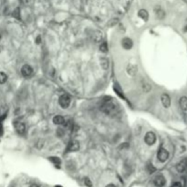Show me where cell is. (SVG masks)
<instances>
[{
	"mask_svg": "<svg viewBox=\"0 0 187 187\" xmlns=\"http://www.w3.org/2000/svg\"><path fill=\"white\" fill-rule=\"evenodd\" d=\"M13 16H14L15 18H17L18 19H20V15H19V9L18 8H17V9L15 10Z\"/></svg>",
	"mask_w": 187,
	"mask_h": 187,
	"instance_id": "obj_24",
	"label": "cell"
},
{
	"mask_svg": "<svg viewBox=\"0 0 187 187\" xmlns=\"http://www.w3.org/2000/svg\"><path fill=\"white\" fill-rule=\"evenodd\" d=\"M126 71H127L128 75L133 77V76H135L137 74L138 68H137L136 65H134V64H128V66L126 68Z\"/></svg>",
	"mask_w": 187,
	"mask_h": 187,
	"instance_id": "obj_11",
	"label": "cell"
},
{
	"mask_svg": "<svg viewBox=\"0 0 187 187\" xmlns=\"http://www.w3.org/2000/svg\"><path fill=\"white\" fill-rule=\"evenodd\" d=\"M122 46L124 49L130 50L133 46V41L132 38H123L122 40Z\"/></svg>",
	"mask_w": 187,
	"mask_h": 187,
	"instance_id": "obj_6",
	"label": "cell"
},
{
	"mask_svg": "<svg viewBox=\"0 0 187 187\" xmlns=\"http://www.w3.org/2000/svg\"><path fill=\"white\" fill-rule=\"evenodd\" d=\"M49 161L50 162H52L54 164H60V163H61V161H60V159L59 158V157H50V158H49Z\"/></svg>",
	"mask_w": 187,
	"mask_h": 187,
	"instance_id": "obj_22",
	"label": "cell"
},
{
	"mask_svg": "<svg viewBox=\"0 0 187 187\" xmlns=\"http://www.w3.org/2000/svg\"><path fill=\"white\" fill-rule=\"evenodd\" d=\"M147 171H148V173H154L155 172V168L153 167V164H148L147 165Z\"/></svg>",
	"mask_w": 187,
	"mask_h": 187,
	"instance_id": "obj_23",
	"label": "cell"
},
{
	"mask_svg": "<svg viewBox=\"0 0 187 187\" xmlns=\"http://www.w3.org/2000/svg\"><path fill=\"white\" fill-rule=\"evenodd\" d=\"M179 105L181 107V109L183 111H187V97L186 96H183L180 98L179 100Z\"/></svg>",
	"mask_w": 187,
	"mask_h": 187,
	"instance_id": "obj_12",
	"label": "cell"
},
{
	"mask_svg": "<svg viewBox=\"0 0 187 187\" xmlns=\"http://www.w3.org/2000/svg\"><path fill=\"white\" fill-rule=\"evenodd\" d=\"M58 134L59 135V136H62V135H63V134H64V132H63V131H62V130H61V129H59V130H58Z\"/></svg>",
	"mask_w": 187,
	"mask_h": 187,
	"instance_id": "obj_27",
	"label": "cell"
},
{
	"mask_svg": "<svg viewBox=\"0 0 187 187\" xmlns=\"http://www.w3.org/2000/svg\"><path fill=\"white\" fill-rule=\"evenodd\" d=\"M100 50L101 51L102 53H107L108 50H109L108 44H107L106 42H102V43L100 45Z\"/></svg>",
	"mask_w": 187,
	"mask_h": 187,
	"instance_id": "obj_19",
	"label": "cell"
},
{
	"mask_svg": "<svg viewBox=\"0 0 187 187\" xmlns=\"http://www.w3.org/2000/svg\"><path fill=\"white\" fill-rule=\"evenodd\" d=\"M142 90L144 91V92H149L151 90H152V86H151L149 83H147V82H143L142 84Z\"/></svg>",
	"mask_w": 187,
	"mask_h": 187,
	"instance_id": "obj_20",
	"label": "cell"
},
{
	"mask_svg": "<svg viewBox=\"0 0 187 187\" xmlns=\"http://www.w3.org/2000/svg\"><path fill=\"white\" fill-rule=\"evenodd\" d=\"M102 34L100 32V31H95L94 32V35H93V38H94V40L96 42H99V41H101V38H102Z\"/></svg>",
	"mask_w": 187,
	"mask_h": 187,
	"instance_id": "obj_21",
	"label": "cell"
},
{
	"mask_svg": "<svg viewBox=\"0 0 187 187\" xmlns=\"http://www.w3.org/2000/svg\"><path fill=\"white\" fill-rule=\"evenodd\" d=\"M113 89H114V91H115V92L117 93V95H118V96H120L122 99H125V98H124L123 92H122V89L120 88V86L117 85V84H115V85H114V87H113Z\"/></svg>",
	"mask_w": 187,
	"mask_h": 187,
	"instance_id": "obj_16",
	"label": "cell"
},
{
	"mask_svg": "<svg viewBox=\"0 0 187 187\" xmlns=\"http://www.w3.org/2000/svg\"><path fill=\"white\" fill-rule=\"evenodd\" d=\"M157 158L160 161L161 163H164L166 161L168 160L169 158V152L166 149L161 147L158 150V153H157Z\"/></svg>",
	"mask_w": 187,
	"mask_h": 187,
	"instance_id": "obj_3",
	"label": "cell"
},
{
	"mask_svg": "<svg viewBox=\"0 0 187 187\" xmlns=\"http://www.w3.org/2000/svg\"><path fill=\"white\" fill-rule=\"evenodd\" d=\"M101 110L105 112L108 115H115L118 112L119 109L116 103H114L111 100V98H109L107 101H104L102 103V105L101 106Z\"/></svg>",
	"mask_w": 187,
	"mask_h": 187,
	"instance_id": "obj_1",
	"label": "cell"
},
{
	"mask_svg": "<svg viewBox=\"0 0 187 187\" xmlns=\"http://www.w3.org/2000/svg\"><path fill=\"white\" fill-rule=\"evenodd\" d=\"M153 184L156 187H163L166 184V180L163 175H157L153 180Z\"/></svg>",
	"mask_w": 187,
	"mask_h": 187,
	"instance_id": "obj_5",
	"label": "cell"
},
{
	"mask_svg": "<svg viewBox=\"0 0 187 187\" xmlns=\"http://www.w3.org/2000/svg\"><path fill=\"white\" fill-rule=\"evenodd\" d=\"M3 125H2V123H0V136L3 134Z\"/></svg>",
	"mask_w": 187,
	"mask_h": 187,
	"instance_id": "obj_28",
	"label": "cell"
},
{
	"mask_svg": "<svg viewBox=\"0 0 187 187\" xmlns=\"http://www.w3.org/2000/svg\"><path fill=\"white\" fill-rule=\"evenodd\" d=\"M106 187H116V186L114 185L113 184H108V185H107Z\"/></svg>",
	"mask_w": 187,
	"mask_h": 187,
	"instance_id": "obj_30",
	"label": "cell"
},
{
	"mask_svg": "<svg viewBox=\"0 0 187 187\" xmlns=\"http://www.w3.org/2000/svg\"><path fill=\"white\" fill-rule=\"evenodd\" d=\"M32 73H33V69H32V67H31L30 65L26 64V65H24L21 68V74H22V76L28 78V77L32 75Z\"/></svg>",
	"mask_w": 187,
	"mask_h": 187,
	"instance_id": "obj_7",
	"label": "cell"
},
{
	"mask_svg": "<svg viewBox=\"0 0 187 187\" xmlns=\"http://www.w3.org/2000/svg\"><path fill=\"white\" fill-rule=\"evenodd\" d=\"M172 187H183V186H182V184L180 183V182H176V183H174L172 185Z\"/></svg>",
	"mask_w": 187,
	"mask_h": 187,
	"instance_id": "obj_26",
	"label": "cell"
},
{
	"mask_svg": "<svg viewBox=\"0 0 187 187\" xmlns=\"http://www.w3.org/2000/svg\"><path fill=\"white\" fill-rule=\"evenodd\" d=\"M144 141L147 145L152 146V145H153L155 143V142H156V135H155V133L153 132H148L146 134H145Z\"/></svg>",
	"mask_w": 187,
	"mask_h": 187,
	"instance_id": "obj_4",
	"label": "cell"
},
{
	"mask_svg": "<svg viewBox=\"0 0 187 187\" xmlns=\"http://www.w3.org/2000/svg\"><path fill=\"white\" fill-rule=\"evenodd\" d=\"M161 101H162V104L164 108H169L171 106V98L168 94H166V93H163L161 96Z\"/></svg>",
	"mask_w": 187,
	"mask_h": 187,
	"instance_id": "obj_9",
	"label": "cell"
},
{
	"mask_svg": "<svg viewBox=\"0 0 187 187\" xmlns=\"http://www.w3.org/2000/svg\"><path fill=\"white\" fill-rule=\"evenodd\" d=\"M14 126L16 131L18 132V133L19 134H24L26 132V126L25 124L21 122H14Z\"/></svg>",
	"mask_w": 187,
	"mask_h": 187,
	"instance_id": "obj_10",
	"label": "cell"
},
{
	"mask_svg": "<svg viewBox=\"0 0 187 187\" xmlns=\"http://www.w3.org/2000/svg\"><path fill=\"white\" fill-rule=\"evenodd\" d=\"M85 184H86L88 187H91V186H92L91 182H90V180L89 178H86V179H85Z\"/></svg>",
	"mask_w": 187,
	"mask_h": 187,
	"instance_id": "obj_25",
	"label": "cell"
},
{
	"mask_svg": "<svg viewBox=\"0 0 187 187\" xmlns=\"http://www.w3.org/2000/svg\"><path fill=\"white\" fill-rule=\"evenodd\" d=\"M65 119L63 116L61 115H57L53 118V123L56 124V125H62V124L65 123Z\"/></svg>",
	"mask_w": 187,
	"mask_h": 187,
	"instance_id": "obj_13",
	"label": "cell"
},
{
	"mask_svg": "<svg viewBox=\"0 0 187 187\" xmlns=\"http://www.w3.org/2000/svg\"><path fill=\"white\" fill-rule=\"evenodd\" d=\"M79 149H80V143L79 142L75 141V140L70 142V143L68 144V147H67L68 152H76V151H78Z\"/></svg>",
	"mask_w": 187,
	"mask_h": 187,
	"instance_id": "obj_8",
	"label": "cell"
},
{
	"mask_svg": "<svg viewBox=\"0 0 187 187\" xmlns=\"http://www.w3.org/2000/svg\"><path fill=\"white\" fill-rule=\"evenodd\" d=\"M70 101H71V99L69 94H62L59 98V103L60 107L63 109L69 108V106L70 105Z\"/></svg>",
	"mask_w": 187,
	"mask_h": 187,
	"instance_id": "obj_2",
	"label": "cell"
},
{
	"mask_svg": "<svg viewBox=\"0 0 187 187\" xmlns=\"http://www.w3.org/2000/svg\"><path fill=\"white\" fill-rule=\"evenodd\" d=\"M37 43H38V44H39V43H40V37H39V36H38V37L37 38Z\"/></svg>",
	"mask_w": 187,
	"mask_h": 187,
	"instance_id": "obj_31",
	"label": "cell"
},
{
	"mask_svg": "<svg viewBox=\"0 0 187 187\" xmlns=\"http://www.w3.org/2000/svg\"><path fill=\"white\" fill-rule=\"evenodd\" d=\"M186 166H187V163H186V161L184 160V161H182V162H180L177 166H176V169H177V171L179 173H183L185 171L186 169Z\"/></svg>",
	"mask_w": 187,
	"mask_h": 187,
	"instance_id": "obj_15",
	"label": "cell"
},
{
	"mask_svg": "<svg viewBox=\"0 0 187 187\" xmlns=\"http://www.w3.org/2000/svg\"><path fill=\"white\" fill-rule=\"evenodd\" d=\"M7 81V75L5 72L0 71V84H4Z\"/></svg>",
	"mask_w": 187,
	"mask_h": 187,
	"instance_id": "obj_18",
	"label": "cell"
},
{
	"mask_svg": "<svg viewBox=\"0 0 187 187\" xmlns=\"http://www.w3.org/2000/svg\"><path fill=\"white\" fill-rule=\"evenodd\" d=\"M138 16H139V17L141 18L142 20H144V21H147L148 18H149V13L147 12V10H145V9L139 10Z\"/></svg>",
	"mask_w": 187,
	"mask_h": 187,
	"instance_id": "obj_14",
	"label": "cell"
},
{
	"mask_svg": "<svg viewBox=\"0 0 187 187\" xmlns=\"http://www.w3.org/2000/svg\"><path fill=\"white\" fill-rule=\"evenodd\" d=\"M100 63H101V66L102 67V69L107 70L109 68V60L106 58H101L100 60Z\"/></svg>",
	"mask_w": 187,
	"mask_h": 187,
	"instance_id": "obj_17",
	"label": "cell"
},
{
	"mask_svg": "<svg viewBox=\"0 0 187 187\" xmlns=\"http://www.w3.org/2000/svg\"><path fill=\"white\" fill-rule=\"evenodd\" d=\"M184 31H185V32H186V31H187V26H186V27H185V28H184Z\"/></svg>",
	"mask_w": 187,
	"mask_h": 187,
	"instance_id": "obj_32",
	"label": "cell"
},
{
	"mask_svg": "<svg viewBox=\"0 0 187 187\" xmlns=\"http://www.w3.org/2000/svg\"><path fill=\"white\" fill-rule=\"evenodd\" d=\"M30 187H39L38 184H31Z\"/></svg>",
	"mask_w": 187,
	"mask_h": 187,
	"instance_id": "obj_29",
	"label": "cell"
}]
</instances>
